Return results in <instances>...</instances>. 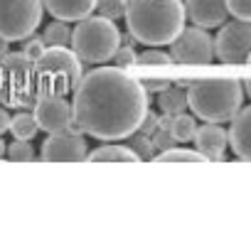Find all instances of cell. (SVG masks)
<instances>
[{"mask_svg": "<svg viewBox=\"0 0 251 246\" xmlns=\"http://www.w3.org/2000/svg\"><path fill=\"white\" fill-rule=\"evenodd\" d=\"M81 79V59L69 47H45L35 59V94L67 96Z\"/></svg>", "mask_w": 251, "mask_h": 246, "instance_id": "277c9868", "label": "cell"}, {"mask_svg": "<svg viewBox=\"0 0 251 246\" xmlns=\"http://www.w3.org/2000/svg\"><path fill=\"white\" fill-rule=\"evenodd\" d=\"M251 52V23L234 20L219 25L214 37V54L224 64H241Z\"/></svg>", "mask_w": 251, "mask_h": 246, "instance_id": "9c48e42d", "label": "cell"}, {"mask_svg": "<svg viewBox=\"0 0 251 246\" xmlns=\"http://www.w3.org/2000/svg\"><path fill=\"white\" fill-rule=\"evenodd\" d=\"M229 146L239 160L251 163V106L239 108L236 116L231 118V128L226 133Z\"/></svg>", "mask_w": 251, "mask_h": 246, "instance_id": "5bb4252c", "label": "cell"}, {"mask_svg": "<svg viewBox=\"0 0 251 246\" xmlns=\"http://www.w3.org/2000/svg\"><path fill=\"white\" fill-rule=\"evenodd\" d=\"M42 5L50 10V15L54 20L79 23L81 18L94 13L96 0H42Z\"/></svg>", "mask_w": 251, "mask_h": 246, "instance_id": "9a60e30c", "label": "cell"}, {"mask_svg": "<svg viewBox=\"0 0 251 246\" xmlns=\"http://www.w3.org/2000/svg\"><path fill=\"white\" fill-rule=\"evenodd\" d=\"M5 155V143H3V138H0V158Z\"/></svg>", "mask_w": 251, "mask_h": 246, "instance_id": "e575fe53", "label": "cell"}, {"mask_svg": "<svg viewBox=\"0 0 251 246\" xmlns=\"http://www.w3.org/2000/svg\"><path fill=\"white\" fill-rule=\"evenodd\" d=\"M229 15H234L236 20H246L251 23V0H226Z\"/></svg>", "mask_w": 251, "mask_h": 246, "instance_id": "83f0119b", "label": "cell"}, {"mask_svg": "<svg viewBox=\"0 0 251 246\" xmlns=\"http://www.w3.org/2000/svg\"><path fill=\"white\" fill-rule=\"evenodd\" d=\"M86 160L91 163H136V153L128 146H116L113 141L108 146H101L91 153H86Z\"/></svg>", "mask_w": 251, "mask_h": 246, "instance_id": "2e32d148", "label": "cell"}, {"mask_svg": "<svg viewBox=\"0 0 251 246\" xmlns=\"http://www.w3.org/2000/svg\"><path fill=\"white\" fill-rule=\"evenodd\" d=\"M35 94V59L23 52L0 57V103L5 108H32Z\"/></svg>", "mask_w": 251, "mask_h": 246, "instance_id": "8992f818", "label": "cell"}, {"mask_svg": "<svg viewBox=\"0 0 251 246\" xmlns=\"http://www.w3.org/2000/svg\"><path fill=\"white\" fill-rule=\"evenodd\" d=\"M244 91H246V94H249V98H251V79L244 84Z\"/></svg>", "mask_w": 251, "mask_h": 246, "instance_id": "836d02e7", "label": "cell"}, {"mask_svg": "<svg viewBox=\"0 0 251 246\" xmlns=\"http://www.w3.org/2000/svg\"><path fill=\"white\" fill-rule=\"evenodd\" d=\"M126 5H128V0H96L94 10H99V15L108 20H118L126 15Z\"/></svg>", "mask_w": 251, "mask_h": 246, "instance_id": "cb8c5ba5", "label": "cell"}, {"mask_svg": "<svg viewBox=\"0 0 251 246\" xmlns=\"http://www.w3.org/2000/svg\"><path fill=\"white\" fill-rule=\"evenodd\" d=\"M170 59L177 64L204 67L214 59V37L204 27H182L180 35L170 42Z\"/></svg>", "mask_w": 251, "mask_h": 246, "instance_id": "ba28073f", "label": "cell"}, {"mask_svg": "<svg viewBox=\"0 0 251 246\" xmlns=\"http://www.w3.org/2000/svg\"><path fill=\"white\" fill-rule=\"evenodd\" d=\"M42 0H0V37L20 42L42 23Z\"/></svg>", "mask_w": 251, "mask_h": 246, "instance_id": "52a82bcc", "label": "cell"}, {"mask_svg": "<svg viewBox=\"0 0 251 246\" xmlns=\"http://www.w3.org/2000/svg\"><path fill=\"white\" fill-rule=\"evenodd\" d=\"M187 106L204 123H226L236 116L244 101L239 79H200L187 86Z\"/></svg>", "mask_w": 251, "mask_h": 246, "instance_id": "3957f363", "label": "cell"}, {"mask_svg": "<svg viewBox=\"0 0 251 246\" xmlns=\"http://www.w3.org/2000/svg\"><path fill=\"white\" fill-rule=\"evenodd\" d=\"M185 15L197 27H219L229 18L226 0H185Z\"/></svg>", "mask_w": 251, "mask_h": 246, "instance_id": "7c38bea8", "label": "cell"}, {"mask_svg": "<svg viewBox=\"0 0 251 246\" xmlns=\"http://www.w3.org/2000/svg\"><path fill=\"white\" fill-rule=\"evenodd\" d=\"M192 141L197 146V153L204 160H224L229 138H226V131L219 128V123H204V126H200L195 131Z\"/></svg>", "mask_w": 251, "mask_h": 246, "instance_id": "4fadbf2b", "label": "cell"}, {"mask_svg": "<svg viewBox=\"0 0 251 246\" xmlns=\"http://www.w3.org/2000/svg\"><path fill=\"white\" fill-rule=\"evenodd\" d=\"M8 45H10V42H8L5 37H0V57H3V54H8V52H10V49H8Z\"/></svg>", "mask_w": 251, "mask_h": 246, "instance_id": "d6a6232c", "label": "cell"}, {"mask_svg": "<svg viewBox=\"0 0 251 246\" xmlns=\"http://www.w3.org/2000/svg\"><path fill=\"white\" fill-rule=\"evenodd\" d=\"M8 128H10V113H8L3 106H0V136H3Z\"/></svg>", "mask_w": 251, "mask_h": 246, "instance_id": "1f68e13d", "label": "cell"}, {"mask_svg": "<svg viewBox=\"0 0 251 246\" xmlns=\"http://www.w3.org/2000/svg\"><path fill=\"white\" fill-rule=\"evenodd\" d=\"M246 62H249V64H251V52H249V57H246Z\"/></svg>", "mask_w": 251, "mask_h": 246, "instance_id": "d590c367", "label": "cell"}, {"mask_svg": "<svg viewBox=\"0 0 251 246\" xmlns=\"http://www.w3.org/2000/svg\"><path fill=\"white\" fill-rule=\"evenodd\" d=\"M5 153H8V160H13V163L37 160V158H35V148H32L30 141H18V138H15V143H10V146L5 148Z\"/></svg>", "mask_w": 251, "mask_h": 246, "instance_id": "603a6c76", "label": "cell"}, {"mask_svg": "<svg viewBox=\"0 0 251 246\" xmlns=\"http://www.w3.org/2000/svg\"><path fill=\"white\" fill-rule=\"evenodd\" d=\"M81 136L84 133L76 126L50 133V138L42 143L40 160L42 163H81V160H86V141Z\"/></svg>", "mask_w": 251, "mask_h": 246, "instance_id": "30bf717a", "label": "cell"}, {"mask_svg": "<svg viewBox=\"0 0 251 246\" xmlns=\"http://www.w3.org/2000/svg\"><path fill=\"white\" fill-rule=\"evenodd\" d=\"M69 40H72V30H69V25H67L64 20L50 23V25L45 27V32H42L45 47H67Z\"/></svg>", "mask_w": 251, "mask_h": 246, "instance_id": "ffe728a7", "label": "cell"}, {"mask_svg": "<svg viewBox=\"0 0 251 246\" xmlns=\"http://www.w3.org/2000/svg\"><path fill=\"white\" fill-rule=\"evenodd\" d=\"M111 59L116 62V67H118V69H128V67H136L138 54L133 52V47H126V45H121Z\"/></svg>", "mask_w": 251, "mask_h": 246, "instance_id": "4316f807", "label": "cell"}, {"mask_svg": "<svg viewBox=\"0 0 251 246\" xmlns=\"http://www.w3.org/2000/svg\"><path fill=\"white\" fill-rule=\"evenodd\" d=\"M32 116L37 121L40 131L54 133L74 126V116H72V103L64 96H40L32 106Z\"/></svg>", "mask_w": 251, "mask_h": 246, "instance_id": "8fae6325", "label": "cell"}, {"mask_svg": "<svg viewBox=\"0 0 251 246\" xmlns=\"http://www.w3.org/2000/svg\"><path fill=\"white\" fill-rule=\"evenodd\" d=\"M141 86H143L148 94H160L163 89H168V86H170V81H168V79H143V81H141Z\"/></svg>", "mask_w": 251, "mask_h": 246, "instance_id": "4dcf8cb0", "label": "cell"}, {"mask_svg": "<svg viewBox=\"0 0 251 246\" xmlns=\"http://www.w3.org/2000/svg\"><path fill=\"white\" fill-rule=\"evenodd\" d=\"M148 111V91L118 67H99L84 74L74 89V126L99 141H123L138 131Z\"/></svg>", "mask_w": 251, "mask_h": 246, "instance_id": "6da1fadb", "label": "cell"}, {"mask_svg": "<svg viewBox=\"0 0 251 246\" xmlns=\"http://www.w3.org/2000/svg\"><path fill=\"white\" fill-rule=\"evenodd\" d=\"M158 123H160V116L155 113V111H146L143 113V118H141V123H138V133H143V136H151L155 128H158Z\"/></svg>", "mask_w": 251, "mask_h": 246, "instance_id": "f546056e", "label": "cell"}, {"mask_svg": "<svg viewBox=\"0 0 251 246\" xmlns=\"http://www.w3.org/2000/svg\"><path fill=\"white\" fill-rule=\"evenodd\" d=\"M25 57H30V59H37L42 52H45V42H42V37H37L35 32L30 35V37H25V45H23V49H20Z\"/></svg>", "mask_w": 251, "mask_h": 246, "instance_id": "f1b7e54d", "label": "cell"}, {"mask_svg": "<svg viewBox=\"0 0 251 246\" xmlns=\"http://www.w3.org/2000/svg\"><path fill=\"white\" fill-rule=\"evenodd\" d=\"M151 141H153L155 153H163V150H170V148H175V146H177V141L173 138V133H170L168 128H160V126L151 133Z\"/></svg>", "mask_w": 251, "mask_h": 246, "instance_id": "484cf974", "label": "cell"}, {"mask_svg": "<svg viewBox=\"0 0 251 246\" xmlns=\"http://www.w3.org/2000/svg\"><path fill=\"white\" fill-rule=\"evenodd\" d=\"M155 163H207L197 150H182V148H170L158 155H153Z\"/></svg>", "mask_w": 251, "mask_h": 246, "instance_id": "44dd1931", "label": "cell"}, {"mask_svg": "<svg viewBox=\"0 0 251 246\" xmlns=\"http://www.w3.org/2000/svg\"><path fill=\"white\" fill-rule=\"evenodd\" d=\"M158 103H160V111L163 113L175 116V113H182L187 108V94H185L182 86H168V89L160 91Z\"/></svg>", "mask_w": 251, "mask_h": 246, "instance_id": "ac0fdd59", "label": "cell"}, {"mask_svg": "<svg viewBox=\"0 0 251 246\" xmlns=\"http://www.w3.org/2000/svg\"><path fill=\"white\" fill-rule=\"evenodd\" d=\"M173 59H170V54L168 52H160V49H148V52H143V54H138V59H136V67L141 64V67H165V64H170Z\"/></svg>", "mask_w": 251, "mask_h": 246, "instance_id": "d4e9b609", "label": "cell"}, {"mask_svg": "<svg viewBox=\"0 0 251 246\" xmlns=\"http://www.w3.org/2000/svg\"><path fill=\"white\" fill-rule=\"evenodd\" d=\"M72 52L86 64H103L108 62L116 49L121 47V30L113 20L103 15H86L72 30Z\"/></svg>", "mask_w": 251, "mask_h": 246, "instance_id": "5b68a950", "label": "cell"}, {"mask_svg": "<svg viewBox=\"0 0 251 246\" xmlns=\"http://www.w3.org/2000/svg\"><path fill=\"white\" fill-rule=\"evenodd\" d=\"M123 18L136 42L148 47L170 45L187 20L182 0H128Z\"/></svg>", "mask_w": 251, "mask_h": 246, "instance_id": "7a4b0ae2", "label": "cell"}, {"mask_svg": "<svg viewBox=\"0 0 251 246\" xmlns=\"http://www.w3.org/2000/svg\"><path fill=\"white\" fill-rule=\"evenodd\" d=\"M8 131H10L13 138H18V141H30V138L37 136L40 126H37L35 116H32L27 108H18V113L10 116V128H8Z\"/></svg>", "mask_w": 251, "mask_h": 246, "instance_id": "e0dca14e", "label": "cell"}, {"mask_svg": "<svg viewBox=\"0 0 251 246\" xmlns=\"http://www.w3.org/2000/svg\"><path fill=\"white\" fill-rule=\"evenodd\" d=\"M128 148L136 153L138 160H153V155H155V148H153L151 136H143V133H138V131L128 136Z\"/></svg>", "mask_w": 251, "mask_h": 246, "instance_id": "7402d4cb", "label": "cell"}, {"mask_svg": "<svg viewBox=\"0 0 251 246\" xmlns=\"http://www.w3.org/2000/svg\"><path fill=\"white\" fill-rule=\"evenodd\" d=\"M195 131H197V121H195L192 116H187L185 111L173 116V121H170V133H173V138H175L177 143L192 141Z\"/></svg>", "mask_w": 251, "mask_h": 246, "instance_id": "d6986e66", "label": "cell"}]
</instances>
